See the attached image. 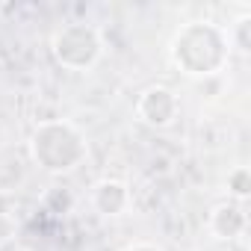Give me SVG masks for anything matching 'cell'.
Segmentation results:
<instances>
[{"label":"cell","instance_id":"6da1fadb","mask_svg":"<svg viewBox=\"0 0 251 251\" xmlns=\"http://www.w3.org/2000/svg\"><path fill=\"white\" fill-rule=\"evenodd\" d=\"M169 59L189 80L216 77L230 59V45H227L225 27L216 24V21H189V24H183L172 36Z\"/></svg>","mask_w":251,"mask_h":251},{"label":"cell","instance_id":"7a4b0ae2","mask_svg":"<svg viewBox=\"0 0 251 251\" xmlns=\"http://www.w3.org/2000/svg\"><path fill=\"white\" fill-rule=\"evenodd\" d=\"M30 160L48 175H68L89 157V139L65 118H45L30 133Z\"/></svg>","mask_w":251,"mask_h":251},{"label":"cell","instance_id":"3957f363","mask_svg":"<svg viewBox=\"0 0 251 251\" xmlns=\"http://www.w3.org/2000/svg\"><path fill=\"white\" fill-rule=\"evenodd\" d=\"M50 53L65 71H92L103 56V36L86 21H68L50 36Z\"/></svg>","mask_w":251,"mask_h":251},{"label":"cell","instance_id":"277c9868","mask_svg":"<svg viewBox=\"0 0 251 251\" xmlns=\"http://www.w3.org/2000/svg\"><path fill=\"white\" fill-rule=\"evenodd\" d=\"M177 115H180V98L169 86H160V83L148 86L136 100V118L148 127H157V130L172 127Z\"/></svg>","mask_w":251,"mask_h":251},{"label":"cell","instance_id":"5b68a950","mask_svg":"<svg viewBox=\"0 0 251 251\" xmlns=\"http://www.w3.org/2000/svg\"><path fill=\"white\" fill-rule=\"evenodd\" d=\"M89 204H92V210H95L98 216H103V219H115V216H124V213L130 210V204H133V192H130L127 183L118 180V177H103V180H98V183L92 186V192H89Z\"/></svg>","mask_w":251,"mask_h":251},{"label":"cell","instance_id":"8992f818","mask_svg":"<svg viewBox=\"0 0 251 251\" xmlns=\"http://www.w3.org/2000/svg\"><path fill=\"white\" fill-rule=\"evenodd\" d=\"M207 230H210L216 239H222V242L239 239V236L248 230V213H245V207L236 204V201H222V204H216V207L210 210V216H207Z\"/></svg>","mask_w":251,"mask_h":251},{"label":"cell","instance_id":"52a82bcc","mask_svg":"<svg viewBox=\"0 0 251 251\" xmlns=\"http://www.w3.org/2000/svg\"><path fill=\"white\" fill-rule=\"evenodd\" d=\"M42 210L45 213H50V216H56V219H65V216H71L74 213V204H77V198H74V192L68 189V186H48L45 192H42Z\"/></svg>","mask_w":251,"mask_h":251},{"label":"cell","instance_id":"ba28073f","mask_svg":"<svg viewBox=\"0 0 251 251\" xmlns=\"http://www.w3.org/2000/svg\"><path fill=\"white\" fill-rule=\"evenodd\" d=\"M225 33H227L230 53H233V50H236V53H242V56H248V53H251V15H248V12H242L236 21H230Z\"/></svg>","mask_w":251,"mask_h":251},{"label":"cell","instance_id":"9c48e42d","mask_svg":"<svg viewBox=\"0 0 251 251\" xmlns=\"http://www.w3.org/2000/svg\"><path fill=\"white\" fill-rule=\"evenodd\" d=\"M225 186H227V195H230L236 204H245L248 195H251V169H248V166H233V169L227 172Z\"/></svg>","mask_w":251,"mask_h":251},{"label":"cell","instance_id":"30bf717a","mask_svg":"<svg viewBox=\"0 0 251 251\" xmlns=\"http://www.w3.org/2000/svg\"><path fill=\"white\" fill-rule=\"evenodd\" d=\"M12 207H15V198H12L6 189H0V219H9Z\"/></svg>","mask_w":251,"mask_h":251},{"label":"cell","instance_id":"8fae6325","mask_svg":"<svg viewBox=\"0 0 251 251\" xmlns=\"http://www.w3.org/2000/svg\"><path fill=\"white\" fill-rule=\"evenodd\" d=\"M121 251H163L157 242H148V239H139V242H130V245H124Z\"/></svg>","mask_w":251,"mask_h":251},{"label":"cell","instance_id":"7c38bea8","mask_svg":"<svg viewBox=\"0 0 251 251\" xmlns=\"http://www.w3.org/2000/svg\"><path fill=\"white\" fill-rule=\"evenodd\" d=\"M21 251H30V248H21Z\"/></svg>","mask_w":251,"mask_h":251}]
</instances>
